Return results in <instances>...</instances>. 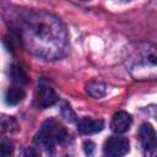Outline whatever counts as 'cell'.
<instances>
[{"label":"cell","instance_id":"obj_1","mask_svg":"<svg viewBox=\"0 0 157 157\" xmlns=\"http://www.w3.org/2000/svg\"><path fill=\"white\" fill-rule=\"evenodd\" d=\"M67 132L65 128L55 119H48L43 123L42 128L34 137V142L38 147H43L47 151H53L58 144L65 142Z\"/></svg>","mask_w":157,"mask_h":157},{"label":"cell","instance_id":"obj_2","mask_svg":"<svg viewBox=\"0 0 157 157\" xmlns=\"http://www.w3.org/2000/svg\"><path fill=\"white\" fill-rule=\"evenodd\" d=\"M58 99H59V96L53 87H50L47 83H40L38 86L34 96V103L38 108L40 109L49 108L54 105L58 102Z\"/></svg>","mask_w":157,"mask_h":157},{"label":"cell","instance_id":"obj_3","mask_svg":"<svg viewBox=\"0 0 157 157\" xmlns=\"http://www.w3.org/2000/svg\"><path fill=\"white\" fill-rule=\"evenodd\" d=\"M105 157H123L129 152V141L121 136H112L104 142Z\"/></svg>","mask_w":157,"mask_h":157},{"label":"cell","instance_id":"obj_4","mask_svg":"<svg viewBox=\"0 0 157 157\" xmlns=\"http://www.w3.org/2000/svg\"><path fill=\"white\" fill-rule=\"evenodd\" d=\"M139 136L144 150L148 153H153L156 150V132L151 124H142L139 130Z\"/></svg>","mask_w":157,"mask_h":157},{"label":"cell","instance_id":"obj_5","mask_svg":"<svg viewBox=\"0 0 157 157\" xmlns=\"http://www.w3.org/2000/svg\"><path fill=\"white\" fill-rule=\"evenodd\" d=\"M131 115L124 110H120V112H117L113 118H112V121H110V128L114 132L117 134H123V132H126L129 129H130V125H131Z\"/></svg>","mask_w":157,"mask_h":157},{"label":"cell","instance_id":"obj_6","mask_svg":"<svg viewBox=\"0 0 157 157\" xmlns=\"http://www.w3.org/2000/svg\"><path fill=\"white\" fill-rule=\"evenodd\" d=\"M104 128V121L101 119H92V118H82L77 123V130L78 132L83 135H91L102 131Z\"/></svg>","mask_w":157,"mask_h":157},{"label":"cell","instance_id":"obj_7","mask_svg":"<svg viewBox=\"0 0 157 157\" xmlns=\"http://www.w3.org/2000/svg\"><path fill=\"white\" fill-rule=\"evenodd\" d=\"M26 97V92L22 87L20 86H12L10 87L6 93H5V102L7 105H16L18 103H21L23 101V98Z\"/></svg>","mask_w":157,"mask_h":157},{"label":"cell","instance_id":"obj_8","mask_svg":"<svg viewBox=\"0 0 157 157\" xmlns=\"http://www.w3.org/2000/svg\"><path fill=\"white\" fill-rule=\"evenodd\" d=\"M18 131V124L13 117L0 114V135L15 134Z\"/></svg>","mask_w":157,"mask_h":157},{"label":"cell","instance_id":"obj_9","mask_svg":"<svg viewBox=\"0 0 157 157\" xmlns=\"http://www.w3.org/2000/svg\"><path fill=\"white\" fill-rule=\"evenodd\" d=\"M10 76H11V80L12 82L16 85V86H23L28 82V77H27V74L25 71V69L22 66H20L18 64H12L11 65V69H10Z\"/></svg>","mask_w":157,"mask_h":157},{"label":"cell","instance_id":"obj_10","mask_svg":"<svg viewBox=\"0 0 157 157\" xmlns=\"http://www.w3.org/2000/svg\"><path fill=\"white\" fill-rule=\"evenodd\" d=\"M86 91L94 98H101L107 93V86L99 81H91L86 85Z\"/></svg>","mask_w":157,"mask_h":157},{"label":"cell","instance_id":"obj_11","mask_svg":"<svg viewBox=\"0 0 157 157\" xmlns=\"http://www.w3.org/2000/svg\"><path fill=\"white\" fill-rule=\"evenodd\" d=\"M13 152V144L7 140L4 139L0 142V157H11Z\"/></svg>","mask_w":157,"mask_h":157},{"label":"cell","instance_id":"obj_12","mask_svg":"<svg viewBox=\"0 0 157 157\" xmlns=\"http://www.w3.org/2000/svg\"><path fill=\"white\" fill-rule=\"evenodd\" d=\"M61 115H63V118L65 119V120H67L69 123H74L75 120H76V114H75V112L72 110V108L70 107V104H67V103H64L63 105H61Z\"/></svg>","mask_w":157,"mask_h":157},{"label":"cell","instance_id":"obj_13","mask_svg":"<svg viewBox=\"0 0 157 157\" xmlns=\"http://www.w3.org/2000/svg\"><path fill=\"white\" fill-rule=\"evenodd\" d=\"M25 157H40V151L38 146H29L25 150Z\"/></svg>","mask_w":157,"mask_h":157},{"label":"cell","instance_id":"obj_14","mask_svg":"<svg viewBox=\"0 0 157 157\" xmlns=\"http://www.w3.org/2000/svg\"><path fill=\"white\" fill-rule=\"evenodd\" d=\"M83 151L87 156H92L94 152V144L92 141H85L83 142Z\"/></svg>","mask_w":157,"mask_h":157}]
</instances>
